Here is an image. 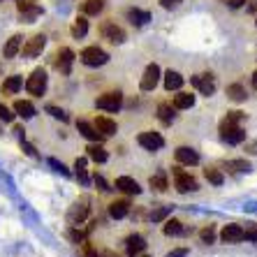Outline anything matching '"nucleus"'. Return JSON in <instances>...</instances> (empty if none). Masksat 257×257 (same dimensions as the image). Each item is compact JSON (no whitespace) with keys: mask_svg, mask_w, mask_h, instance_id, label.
Segmentation results:
<instances>
[{"mask_svg":"<svg viewBox=\"0 0 257 257\" xmlns=\"http://www.w3.org/2000/svg\"><path fill=\"white\" fill-rule=\"evenodd\" d=\"M88 197H81L77 199V202L70 206V211H67V222H70L72 227H77L79 222H84L86 220V215H88L90 206H88Z\"/></svg>","mask_w":257,"mask_h":257,"instance_id":"nucleus-1","label":"nucleus"},{"mask_svg":"<svg viewBox=\"0 0 257 257\" xmlns=\"http://www.w3.org/2000/svg\"><path fill=\"white\" fill-rule=\"evenodd\" d=\"M79 58H81V63L88 67H100L109 60V56H107V51H102L100 47H86Z\"/></svg>","mask_w":257,"mask_h":257,"instance_id":"nucleus-2","label":"nucleus"},{"mask_svg":"<svg viewBox=\"0 0 257 257\" xmlns=\"http://www.w3.org/2000/svg\"><path fill=\"white\" fill-rule=\"evenodd\" d=\"M26 90H28L30 95H42L44 90H47V72H44L42 67H37V70L28 77Z\"/></svg>","mask_w":257,"mask_h":257,"instance_id":"nucleus-3","label":"nucleus"},{"mask_svg":"<svg viewBox=\"0 0 257 257\" xmlns=\"http://www.w3.org/2000/svg\"><path fill=\"white\" fill-rule=\"evenodd\" d=\"M120 104H123V95L120 90H111V93H104L95 100V107L97 109H104V111H118Z\"/></svg>","mask_w":257,"mask_h":257,"instance_id":"nucleus-4","label":"nucleus"},{"mask_svg":"<svg viewBox=\"0 0 257 257\" xmlns=\"http://www.w3.org/2000/svg\"><path fill=\"white\" fill-rule=\"evenodd\" d=\"M100 33L104 40H109V42H114V44L125 42V30L120 28V26H116V21H104L100 26Z\"/></svg>","mask_w":257,"mask_h":257,"instance_id":"nucleus-5","label":"nucleus"},{"mask_svg":"<svg viewBox=\"0 0 257 257\" xmlns=\"http://www.w3.org/2000/svg\"><path fill=\"white\" fill-rule=\"evenodd\" d=\"M174 186H176L179 192H192V190H197V181L192 179L188 172L174 167Z\"/></svg>","mask_w":257,"mask_h":257,"instance_id":"nucleus-6","label":"nucleus"},{"mask_svg":"<svg viewBox=\"0 0 257 257\" xmlns=\"http://www.w3.org/2000/svg\"><path fill=\"white\" fill-rule=\"evenodd\" d=\"M44 47H47V37L35 35V37H30L26 44H21V54H24L26 58H35V56H40L44 51Z\"/></svg>","mask_w":257,"mask_h":257,"instance_id":"nucleus-7","label":"nucleus"},{"mask_svg":"<svg viewBox=\"0 0 257 257\" xmlns=\"http://www.w3.org/2000/svg\"><path fill=\"white\" fill-rule=\"evenodd\" d=\"M190 84L202 93V95H213L215 93V81H213V74H195L190 77Z\"/></svg>","mask_w":257,"mask_h":257,"instance_id":"nucleus-8","label":"nucleus"},{"mask_svg":"<svg viewBox=\"0 0 257 257\" xmlns=\"http://www.w3.org/2000/svg\"><path fill=\"white\" fill-rule=\"evenodd\" d=\"M19 14L28 21V24H33L40 14H42V7L37 5V0H19Z\"/></svg>","mask_w":257,"mask_h":257,"instance_id":"nucleus-9","label":"nucleus"},{"mask_svg":"<svg viewBox=\"0 0 257 257\" xmlns=\"http://www.w3.org/2000/svg\"><path fill=\"white\" fill-rule=\"evenodd\" d=\"M158 81H160V67H158L156 63H151V65L146 67V72H144L142 81H139V88L142 90H153L158 86Z\"/></svg>","mask_w":257,"mask_h":257,"instance_id":"nucleus-10","label":"nucleus"},{"mask_svg":"<svg viewBox=\"0 0 257 257\" xmlns=\"http://www.w3.org/2000/svg\"><path fill=\"white\" fill-rule=\"evenodd\" d=\"M72 63H74V51L67 47L58 49V54H56V67H58L63 74H70L72 72Z\"/></svg>","mask_w":257,"mask_h":257,"instance_id":"nucleus-11","label":"nucleus"},{"mask_svg":"<svg viewBox=\"0 0 257 257\" xmlns=\"http://www.w3.org/2000/svg\"><path fill=\"white\" fill-rule=\"evenodd\" d=\"M137 142H139V146H144L146 151H158L165 146V139H162L158 132H142L137 137Z\"/></svg>","mask_w":257,"mask_h":257,"instance_id":"nucleus-12","label":"nucleus"},{"mask_svg":"<svg viewBox=\"0 0 257 257\" xmlns=\"http://www.w3.org/2000/svg\"><path fill=\"white\" fill-rule=\"evenodd\" d=\"M220 239L225 243H241L243 241V227L241 225H225L220 232Z\"/></svg>","mask_w":257,"mask_h":257,"instance_id":"nucleus-13","label":"nucleus"},{"mask_svg":"<svg viewBox=\"0 0 257 257\" xmlns=\"http://www.w3.org/2000/svg\"><path fill=\"white\" fill-rule=\"evenodd\" d=\"M125 243H127L125 250H127V255H130V257H135V255H139V252H144V248H146V239H144L142 234H130Z\"/></svg>","mask_w":257,"mask_h":257,"instance_id":"nucleus-14","label":"nucleus"},{"mask_svg":"<svg viewBox=\"0 0 257 257\" xmlns=\"http://www.w3.org/2000/svg\"><path fill=\"white\" fill-rule=\"evenodd\" d=\"M174 156H176V160H179L181 165H197L199 162L197 151L188 149V146H179V149L174 151Z\"/></svg>","mask_w":257,"mask_h":257,"instance_id":"nucleus-15","label":"nucleus"},{"mask_svg":"<svg viewBox=\"0 0 257 257\" xmlns=\"http://www.w3.org/2000/svg\"><path fill=\"white\" fill-rule=\"evenodd\" d=\"M93 127L100 132L102 137H111V135L118 130V127H116V120L107 118V116H97V118H95V125H93Z\"/></svg>","mask_w":257,"mask_h":257,"instance_id":"nucleus-16","label":"nucleus"},{"mask_svg":"<svg viewBox=\"0 0 257 257\" xmlns=\"http://www.w3.org/2000/svg\"><path fill=\"white\" fill-rule=\"evenodd\" d=\"M116 188H118L120 192H125V195H139V192H142L139 183L135 179H130V176H118V179H116Z\"/></svg>","mask_w":257,"mask_h":257,"instance_id":"nucleus-17","label":"nucleus"},{"mask_svg":"<svg viewBox=\"0 0 257 257\" xmlns=\"http://www.w3.org/2000/svg\"><path fill=\"white\" fill-rule=\"evenodd\" d=\"M127 213H130V202H127V199H116V202L109 204V215L116 218V220L125 218Z\"/></svg>","mask_w":257,"mask_h":257,"instance_id":"nucleus-18","label":"nucleus"},{"mask_svg":"<svg viewBox=\"0 0 257 257\" xmlns=\"http://www.w3.org/2000/svg\"><path fill=\"white\" fill-rule=\"evenodd\" d=\"M21 42H24V37L21 35H12L10 40H7L5 49H3V56H5V58H14V56L21 51Z\"/></svg>","mask_w":257,"mask_h":257,"instance_id":"nucleus-19","label":"nucleus"},{"mask_svg":"<svg viewBox=\"0 0 257 257\" xmlns=\"http://www.w3.org/2000/svg\"><path fill=\"white\" fill-rule=\"evenodd\" d=\"M241 120H243V114H241V111H227V116L220 120V132L232 130V127H239Z\"/></svg>","mask_w":257,"mask_h":257,"instance_id":"nucleus-20","label":"nucleus"},{"mask_svg":"<svg viewBox=\"0 0 257 257\" xmlns=\"http://www.w3.org/2000/svg\"><path fill=\"white\" fill-rule=\"evenodd\" d=\"M77 127H79V132H81L86 139H90V142H97V144L102 142V135H100V132H97L93 125H90V123H86V120H79Z\"/></svg>","mask_w":257,"mask_h":257,"instance_id":"nucleus-21","label":"nucleus"},{"mask_svg":"<svg viewBox=\"0 0 257 257\" xmlns=\"http://www.w3.org/2000/svg\"><path fill=\"white\" fill-rule=\"evenodd\" d=\"M21 86H24V79L19 77V74H14V77H7L5 84H3V93H7V95H14V93H19V90H21Z\"/></svg>","mask_w":257,"mask_h":257,"instance_id":"nucleus-22","label":"nucleus"},{"mask_svg":"<svg viewBox=\"0 0 257 257\" xmlns=\"http://www.w3.org/2000/svg\"><path fill=\"white\" fill-rule=\"evenodd\" d=\"M220 137H222V142H227V144H241L245 139V132L239 125V127H232V130L220 132Z\"/></svg>","mask_w":257,"mask_h":257,"instance_id":"nucleus-23","label":"nucleus"},{"mask_svg":"<svg viewBox=\"0 0 257 257\" xmlns=\"http://www.w3.org/2000/svg\"><path fill=\"white\" fill-rule=\"evenodd\" d=\"M14 111H17L21 118H33V116H35V107H33L28 100H17L14 102Z\"/></svg>","mask_w":257,"mask_h":257,"instance_id":"nucleus-24","label":"nucleus"},{"mask_svg":"<svg viewBox=\"0 0 257 257\" xmlns=\"http://www.w3.org/2000/svg\"><path fill=\"white\" fill-rule=\"evenodd\" d=\"M181 86H183V77H181L179 72L169 70L167 74H165V88H167V90H179Z\"/></svg>","mask_w":257,"mask_h":257,"instance_id":"nucleus-25","label":"nucleus"},{"mask_svg":"<svg viewBox=\"0 0 257 257\" xmlns=\"http://www.w3.org/2000/svg\"><path fill=\"white\" fill-rule=\"evenodd\" d=\"M195 104V95L190 93H176L174 95V109H190Z\"/></svg>","mask_w":257,"mask_h":257,"instance_id":"nucleus-26","label":"nucleus"},{"mask_svg":"<svg viewBox=\"0 0 257 257\" xmlns=\"http://www.w3.org/2000/svg\"><path fill=\"white\" fill-rule=\"evenodd\" d=\"M174 111H176V109H174L172 104H167V102H160V104H158V116H160V120L167 123V125L174 120V116H176Z\"/></svg>","mask_w":257,"mask_h":257,"instance_id":"nucleus-27","label":"nucleus"},{"mask_svg":"<svg viewBox=\"0 0 257 257\" xmlns=\"http://www.w3.org/2000/svg\"><path fill=\"white\" fill-rule=\"evenodd\" d=\"M127 19H130L135 26H144L151 21V14L149 12H142V10H127Z\"/></svg>","mask_w":257,"mask_h":257,"instance_id":"nucleus-28","label":"nucleus"},{"mask_svg":"<svg viewBox=\"0 0 257 257\" xmlns=\"http://www.w3.org/2000/svg\"><path fill=\"white\" fill-rule=\"evenodd\" d=\"M162 232L167 234V236H179V234H183V222L176 220V218H172V220L165 222V227H162Z\"/></svg>","mask_w":257,"mask_h":257,"instance_id":"nucleus-29","label":"nucleus"},{"mask_svg":"<svg viewBox=\"0 0 257 257\" xmlns=\"http://www.w3.org/2000/svg\"><path fill=\"white\" fill-rule=\"evenodd\" d=\"M149 183H151V188H156L158 192H165L169 188V183H167V176H165V172H158L156 176H151L149 179Z\"/></svg>","mask_w":257,"mask_h":257,"instance_id":"nucleus-30","label":"nucleus"},{"mask_svg":"<svg viewBox=\"0 0 257 257\" xmlns=\"http://www.w3.org/2000/svg\"><path fill=\"white\" fill-rule=\"evenodd\" d=\"M88 158L90 160H95V162H107V151L102 149L100 144H93V146H88Z\"/></svg>","mask_w":257,"mask_h":257,"instance_id":"nucleus-31","label":"nucleus"},{"mask_svg":"<svg viewBox=\"0 0 257 257\" xmlns=\"http://www.w3.org/2000/svg\"><path fill=\"white\" fill-rule=\"evenodd\" d=\"M227 95H229V100H234V102H243L245 97V88L241 84H232V86H227Z\"/></svg>","mask_w":257,"mask_h":257,"instance_id":"nucleus-32","label":"nucleus"},{"mask_svg":"<svg viewBox=\"0 0 257 257\" xmlns=\"http://www.w3.org/2000/svg\"><path fill=\"white\" fill-rule=\"evenodd\" d=\"M86 33H88V21H86V17H77V21L72 24V35L84 37Z\"/></svg>","mask_w":257,"mask_h":257,"instance_id":"nucleus-33","label":"nucleus"},{"mask_svg":"<svg viewBox=\"0 0 257 257\" xmlns=\"http://www.w3.org/2000/svg\"><path fill=\"white\" fill-rule=\"evenodd\" d=\"M204 176H206V181H209V183H213V186H222V183H225V176H222L218 169H213V167L204 169Z\"/></svg>","mask_w":257,"mask_h":257,"instance_id":"nucleus-34","label":"nucleus"},{"mask_svg":"<svg viewBox=\"0 0 257 257\" xmlns=\"http://www.w3.org/2000/svg\"><path fill=\"white\" fill-rule=\"evenodd\" d=\"M104 10V0H86L84 14H100Z\"/></svg>","mask_w":257,"mask_h":257,"instance_id":"nucleus-35","label":"nucleus"},{"mask_svg":"<svg viewBox=\"0 0 257 257\" xmlns=\"http://www.w3.org/2000/svg\"><path fill=\"white\" fill-rule=\"evenodd\" d=\"M74 172H77V176H79L81 183H88V176H86V158H77V162H74Z\"/></svg>","mask_w":257,"mask_h":257,"instance_id":"nucleus-36","label":"nucleus"},{"mask_svg":"<svg viewBox=\"0 0 257 257\" xmlns=\"http://www.w3.org/2000/svg\"><path fill=\"white\" fill-rule=\"evenodd\" d=\"M86 236H88V232H84V229H77V227H72L70 232H67V239L74 241V243H84Z\"/></svg>","mask_w":257,"mask_h":257,"instance_id":"nucleus-37","label":"nucleus"},{"mask_svg":"<svg viewBox=\"0 0 257 257\" xmlns=\"http://www.w3.org/2000/svg\"><path fill=\"white\" fill-rule=\"evenodd\" d=\"M169 213H172V206H162V209H156L153 213H151V220H153V222H160V220H165Z\"/></svg>","mask_w":257,"mask_h":257,"instance_id":"nucleus-38","label":"nucleus"},{"mask_svg":"<svg viewBox=\"0 0 257 257\" xmlns=\"http://www.w3.org/2000/svg\"><path fill=\"white\" fill-rule=\"evenodd\" d=\"M199 239H202L204 243H213V241H215V229H213V225L204 227L202 232H199Z\"/></svg>","mask_w":257,"mask_h":257,"instance_id":"nucleus-39","label":"nucleus"},{"mask_svg":"<svg viewBox=\"0 0 257 257\" xmlns=\"http://www.w3.org/2000/svg\"><path fill=\"white\" fill-rule=\"evenodd\" d=\"M227 167L234 169V172H248V169H250V165H248V160H229Z\"/></svg>","mask_w":257,"mask_h":257,"instance_id":"nucleus-40","label":"nucleus"},{"mask_svg":"<svg viewBox=\"0 0 257 257\" xmlns=\"http://www.w3.org/2000/svg\"><path fill=\"white\" fill-rule=\"evenodd\" d=\"M243 239L257 243V225H248V227L243 229Z\"/></svg>","mask_w":257,"mask_h":257,"instance_id":"nucleus-41","label":"nucleus"},{"mask_svg":"<svg viewBox=\"0 0 257 257\" xmlns=\"http://www.w3.org/2000/svg\"><path fill=\"white\" fill-rule=\"evenodd\" d=\"M0 118L5 120V123H12V120H14L12 109H10V107H5V104H0Z\"/></svg>","mask_w":257,"mask_h":257,"instance_id":"nucleus-42","label":"nucleus"},{"mask_svg":"<svg viewBox=\"0 0 257 257\" xmlns=\"http://www.w3.org/2000/svg\"><path fill=\"white\" fill-rule=\"evenodd\" d=\"M47 111L51 116H54V118H60V120H67V114L65 111H63V109H58V107H51V104H49L47 107Z\"/></svg>","mask_w":257,"mask_h":257,"instance_id":"nucleus-43","label":"nucleus"},{"mask_svg":"<svg viewBox=\"0 0 257 257\" xmlns=\"http://www.w3.org/2000/svg\"><path fill=\"white\" fill-rule=\"evenodd\" d=\"M49 165H51V167H54L56 172H60V174H63V176H70V172H67V169H65V165H63V162H58V160H56V158H51V160H49Z\"/></svg>","mask_w":257,"mask_h":257,"instance_id":"nucleus-44","label":"nucleus"},{"mask_svg":"<svg viewBox=\"0 0 257 257\" xmlns=\"http://www.w3.org/2000/svg\"><path fill=\"white\" fill-rule=\"evenodd\" d=\"M183 0H160V5L165 7V10H174V7H179Z\"/></svg>","mask_w":257,"mask_h":257,"instance_id":"nucleus-45","label":"nucleus"},{"mask_svg":"<svg viewBox=\"0 0 257 257\" xmlns=\"http://www.w3.org/2000/svg\"><path fill=\"white\" fill-rule=\"evenodd\" d=\"M81 250H84V257H100L95 250H93V248H90L88 243H86V241H84V243H81Z\"/></svg>","mask_w":257,"mask_h":257,"instance_id":"nucleus-46","label":"nucleus"},{"mask_svg":"<svg viewBox=\"0 0 257 257\" xmlns=\"http://www.w3.org/2000/svg\"><path fill=\"white\" fill-rule=\"evenodd\" d=\"M186 255H188V248H176V250L167 252L165 257H186Z\"/></svg>","mask_w":257,"mask_h":257,"instance_id":"nucleus-47","label":"nucleus"},{"mask_svg":"<svg viewBox=\"0 0 257 257\" xmlns=\"http://www.w3.org/2000/svg\"><path fill=\"white\" fill-rule=\"evenodd\" d=\"M95 183H97V188H100L102 192H107V190H109V188H107V181L102 179V176H95Z\"/></svg>","mask_w":257,"mask_h":257,"instance_id":"nucleus-48","label":"nucleus"},{"mask_svg":"<svg viewBox=\"0 0 257 257\" xmlns=\"http://www.w3.org/2000/svg\"><path fill=\"white\" fill-rule=\"evenodd\" d=\"M24 151H26V153H28L30 158H37V151L33 149V146H30V144H26V142H24Z\"/></svg>","mask_w":257,"mask_h":257,"instance_id":"nucleus-49","label":"nucleus"},{"mask_svg":"<svg viewBox=\"0 0 257 257\" xmlns=\"http://www.w3.org/2000/svg\"><path fill=\"white\" fill-rule=\"evenodd\" d=\"M243 3H245V0H229V7H234V10H236V7H241Z\"/></svg>","mask_w":257,"mask_h":257,"instance_id":"nucleus-50","label":"nucleus"},{"mask_svg":"<svg viewBox=\"0 0 257 257\" xmlns=\"http://www.w3.org/2000/svg\"><path fill=\"white\" fill-rule=\"evenodd\" d=\"M248 149H250V151H248V153H257V144H250Z\"/></svg>","mask_w":257,"mask_h":257,"instance_id":"nucleus-51","label":"nucleus"},{"mask_svg":"<svg viewBox=\"0 0 257 257\" xmlns=\"http://www.w3.org/2000/svg\"><path fill=\"white\" fill-rule=\"evenodd\" d=\"M252 86H255V88H257V72H255V74H252Z\"/></svg>","mask_w":257,"mask_h":257,"instance_id":"nucleus-52","label":"nucleus"},{"mask_svg":"<svg viewBox=\"0 0 257 257\" xmlns=\"http://www.w3.org/2000/svg\"><path fill=\"white\" fill-rule=\"evenodd\" d=\"M139 257H149V255H142V252H139Z\"/></svg>","mask_w":257,"mask_h":257,"instance_id":"nucleus-53","label":"nucleus"}]
</instances>
